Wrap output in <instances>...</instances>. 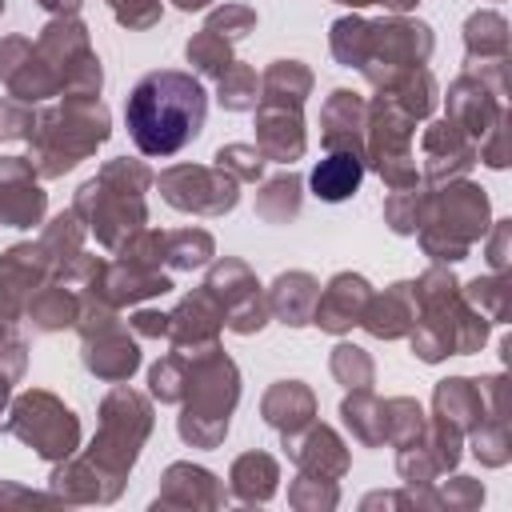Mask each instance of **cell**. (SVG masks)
Instances as JSON below:
<instances>
[{"label":"cell","mask_w":512,"mask_h":512,"mask_svg":"<svg viewBox=\"0 0 512 512\" xmlns=\"http://www.w3.org/2000/svg\"><path fill=\"white\" fill-rule=\"evenodd\" d=\"M208 96L204 84L192 72L156 68L140 76L124 104L128 136L144 156H176L184 144H192L204 128Z\"/></svg>","instance_id":"6da1fadb"},{"label":"cell","mask_w":512,"mask_h":512,"mask_svg":"<svg viewBox=\"0 0 512 512\" xmlns=\"http://www.w3.org/2000/svg\"><path fill=\"white\" fill-rule=\"evenodd\" d=\"M152 184V172L140 160H108L96 180L80 184L72 212L96 232V240L104 248H120L132 232L144 228L148 208H144V188Z\"/></svg>","instance_id":"7a4b0ae2"},{"label":"cell","mask_w":512,"mask_h":512,"mask_svg":"<svg viewBox=\"0 0 512 512\" xmlns=\"http://www.w3.org/2000/svg\"><path fill=\"white\" fill-rule=\"evenodd\" d=\"M184 356H188V392L180 400L184 412L176 420L180 440L192 448H216L228 436V416L240 400V372L220 352V344L188 348Z\"/></svg>","instance_id":"3957f363"},{"label":"cell","mask_w":512,"mask_h":512,"mask_svg":"<svg viewBox=\"0 0 512 512\" xmlns=\"http://www.w3.org/2000/svg\"><path fill=\"white\" fill-rule=\"evenodd\" d=\"M108 128L112 124L100 96H64L60 104L36 112V128L28 136L36 176H64L108 140Z\"/></svg>","instance_id":"277c9868"},{"label":"cell","mask_w":512,"mask_h":512,"mask_svg":"<svg viewBox=\"0 0 512 512\" xmlns=\"http://www.w3.org/2000/svg\"><path fill=\"white\" fill-rule=\"evenodd\" d=\"M152 432V408L140 392H132L128 384H116L104 404H100V432L92 440V448L84 452L88 464L108 480V488L120 496L124 476L132 472L144 440Z\"/></svg>","instance_id":"5b68a950"},{"label":"cell","mask_w":512,"mask_h":512,"mask_svg":"<svg viewBox=\"0 0 512 512\" xmlns=\"http://www.w3.org/2000/svg\"><path fill=\"white\" fill-rule=\"evenodd\" d=\"M488 224V196L476 184H452L444 192H424V216H420V244L436 264L464 260L472 240L484 236Z\"/></svg>","instance_id":"8992f818"},{"label":"cell","mask_w":512,"mask_h":512,"mask_svg":"<svg viewBox=\"0 0 512 512\" xmlns=\"http://www.w3.org/2000/svg\"><path fill=\"white\" fill-rule=\"evenodd\" d=\"M36 52L52 68L64 96H100V60L88 44V28L76 16H52L36 40Z\"/></svg>","instance_id":"52a82bcc"},{"label":"cell","mask_w":512,"mask_h":512,"mask_svg":"<svg viewBox=\"0 0 512 512\" xmlns=\"http://www.w3.org/2000/svg\"><path fill=\"white\" fill-rule=\"evenodd\" d=\"M16 440H24L44 460H68L80 444V420L72 408H64L52 392H24L12 404V416L4 424Z\"/></svg>","instance_id":"ba28073f"},{"label":"cell","mask_w":512,"mask_h":512,"mask_svg":"<svg viewBox=\"0 0 512 512\" xmlns=\"http://www.w3.org/2000/svg\"><path fill=\"white\" fill-rule=\"evenodd\" d=\"M432 56V28L420 20H376L368 24V56L360 64V72L368 76V84L388 88L400 72L420 68Z\"/></svg>","instance_id":"9c48e42d"},{"label":"cell","mask_w":512,"mask_h":512,"mask_svg":"<svg viewBox=\"0 0 512 512\" xmlns=\"http://www.w3.org/2000/svg\"><path fill=\"white\" fill-rule=\"evenodd\" d=\"M160 196L180 208V212H196V216H224L236 208L240 200V180H232L224 168H204V164H172L156 176Z\"/></svg>","instance_id":"30bf717a"},{"label":"cell","mask_w":512,"mask_h":512,"mask_svg":"<svg viewBox=\"0 0 512 512\" xmlns=\"http://www.w3.org/2000/svg\"><path fill=\"white\" fill-rule=\"evenodd\" d=\"M204 288L220 300V308H224V328H228V332L252 336V332H260V328L268 324V300H264L256 276L248 272V264H240V260H220V264L208 272Z\"/></svg>","instance_id":"8fae6325"},{"label":"cell","mask_w":512,"mask_h":512,"mask_svg":"<svg viewBox=\"0 0 512 512\" xmlns=\"http://www.w3.org/2000/svg\"><path fill=\"white\" fill-rule=\"evenodd\" d=\"M48 196L36 184V168L24 156H0V224L32 228L44 220Z\"/></svg>","instance_id":"7c38bea8"},{"label":"cell","mask_w":512,"mask_h":512,"mask_svg":"<svg viewBox=\"0 0 512 512\" xmlns=\"http://www.w3.org/2000/svg\"><path fill=\"white\" fill-rule=\"evenodd\" d=\"M0 80L8 84L12 100H24V104L60 92L52 68H48L44 56L36 52V44L24 40V36H8V40H0Z\"/></svg>","instance_id":"4fadbf2b"},{"label":"cell","mask_w":512,"mask_h":512,"mask_svg":"<svg viewBox=\"0 0 512 512\" xmlns=\"http://www.w3.org/2000/svg\"><path fill=\"white\" fill-rule=\"evenodd\" d=\"M84 368L108 384H124L140 368V348L120 320L84 332Z\"/></svg>","instance_id":"5bb4252c"},{"label":"cell","mask_w":512,"mask_h":512,"mask_svg":"<svg viewBox=\"0 0 512 512\" xmlns=\"http://www.w3.org/2000/svg\"><path fill=\"white\" fill-rule=\"evenodd\" d=\"M304 148H308V136H304L300 108H288V104H256V152L264 160L292 164V160L304 156Z\"/></svg>","instance_id":"9a60e30c"},{"label":"cell","mask_w":512,"mask_h":512,"mask_svg":"<svg viewBox=\"0 0 512 512\" xmlns=\"http://www.w3.org/2000/svg\"><path fill=\"white\" fill-rule=\"evenodd\" d=\"M420 148H424V176L436 180V184L452 180V176H460V172H468L476 164V140L456 120L428 124Z\"/></svg>","instance_id":"2e32d148"},{"label":"cell","mask_w":512,"mask_h":512,"mask_svg":"<svg viewBox=\"0 0 512 512\" xmlns=\"http://www.w3.org/2000/svg\"><path fill=\"white\" fill-rule=\"evenodd\" d=\"M220 328H224V308L208 288H196L192 296H184L176 304V312L168 316L172 348H208V344H216Z\"/></svg>","instance_id":"e0dca14e"},{"label":"cell","mask_w":512,"mask_h":512,"mask_svg":"<svg viewBox=\"0 0 512 512\" xmlns=\"http://www.w3.org/2000/svg\"><path fill=\"white\" fill-rule=\"evenodd\" d=\"M368 296H372V288H368L364 276H356V272H340V276H332V284L316 296L312 324L324 328V332H332V336H340V332H348L352 324H360Z\"/></svg>","instance_id":"ac0fdd59"},{"label":"cell","mask_w":512,"mask_h":512,"mask_svg":"<svg viewBox=\"0 0 512 512\" xmlns=\"http://www.w3.org/2000/svg\"><path fill=\"white\" fill-rule=\"evenodd\" d=\"M284 444H288V456L296 460V468H300L304 476L340 480V476L348 472V448H344V440H340L332 428H324V424H308L304 436H300V432H296V436H284Z\"/></svg>","instance_id":"d6986e66"},{"label":"cell","mask_w":512,"mask_h":512,"mask_svg":"<svg viewBox=\"0 0 512 512\" xmlns=\"http://www.w3.org/2000/svg\"><path fill=\"white\" fill-rule=\"evenodd\" d=\"M324 132V148L328 152H360L364 156V124H368V104L348 92V88H336L324 104V116H320Z\"/></svg>","instance_id":"ffe728a7"},{"label":"cell","mask_w":512,"mask_h":512,"mask_svg":"<svg viewBox=\"0 0 512 512\" xmlns=\"http://www.w3.org/2000/svg\"><path fill=\"white\" fill-rule=\"evenodd\" d=\"M500 112H504V108H500L496 92H492L488 84H480L472 72H464V76L448 88V120H456L476 144L484 140V132L496 124Z\"/></svg>","instance_id":"44dd1931"},{"label":"cell","mask_w":512,"mask_h":512,"mask_svg":"<svg viewBox=\"0 0 512 512\" xmlns=\"http://www.w3.org/2000/svg\"><path fill=\"white\" fill-rule=\"evenodd\" d=\"M168 504H176V508H220V504H228V492L208 468L172 464L164 472V488L156 496V508H168Z\"/></svg>","instance_id":"7402d4cb"},{"label":"cell","mask_w":512,"mask_h":512,"mask_svg":"<svg viewBox=\"0 0 512 512\" xmlns=\"http://www.w3.org/2000/svg\"><path fill=\"white\" fill-rule=\"evenodd\" d=\"M484 392H488V380H464V376H452V380H440L436 384V420L452 424L456 432L464 428H476L484 416L500 412V404H484Z\"/></svg>","instance_id":"603a6c76"},{"label":"cell","mask_w":512,"mask_h":512,"mask_svg":"<svg viewBox=\"0 0 512 512\" xmlns=\"http://www.w3.org/2000/svg\"><path fill=\"white\" fill-rule=\"evenodd\" d=\"M264 420L280 432V436H296L312 424L316 416V396L308 384L300 380H276L268 392H264V404H260Z\"/></svg>","instance_id":"cb8c5ba5"},{"label":"cell","mask_w":512,"mask_h":512,"mask_svg":"<svg viewBox=\"0 0 512 512\" xmlns=\"http://www.w3.org/2000/svg\"><path fill=\"white\" fill-rule=\"evenodd\" d=\"M360 324H364L372 336H380V340H396V336L412 332V324H416V296H412V284H392V288H384L380 296L372 292L368 304H364Z\"/></svg>","instance_id":"d4e9b609"},{"label":"cell","mask_w":512,"mask_h":512,"mask_svg":"<svg viewBox=\"0 0 512 512\" xmlns=\"http://www.w3.org/2000/svg\"><path fill=\"white\" fill-rule=\"evenodd\" d=\"M172 288V280L160 272V268H136V264H104V276H100V292L108 304H136V300H148V296H164Z\"/></svg>","instance_id":"484cf974"},{"label":"cell","mask_w":512,"mask_h":512,"mask_svg":"<svg viewBox=\"0 0 512 512\" xmlns=\"http://www.w3.org/2000/svg\"><path fill=\"white\" fill-rule=\"evenodd\" d=\"M316 296H320L316 276H308V272H280L264 300H268V316H276L280 324L300 328V324H312Z\"/></svg>","instance_id":"4316f807"},{"label":"cell","mask_w":512,"mask_h":512,"mask_svg":"<svg viewBox=\"0 0 512 512\" xmlns=\"http://www.w3.org/2000/svg\"><path fill=\"white\" fill-rule=\"evenodd\" d=\"M364 156L360 152H328L316 168H312V192L320 196V200H328V204H340V200H348V196H356V188H360V180H364Z\"/></svg>","instance_id":"83f0119b"},{"label":"cell","mask_w":512,"mask_h":512,"mask_svg":"<svg viewBox=\"0 0 512 512\" xmlns=\"http://www.w3.org/2000/svg\"><path fill=\"white\" fill-rule=\"evenodd\" d=\"M24 316L36 332H60L72 328L80 316V296L64 284H40L36 292L24 296Z\"/></svg>","instance_id":"f1b7e54d"},{"label":"cell","mask_w":512,"mask_h":512,"mask_svg":"<svg viewBox=\"0 0 512 512\" xmlns=\"http://www.w3.org/2000/svg\"><path fill=\"white\" fill-rule=\"evenodd\" d=\"M48 272H56V268H52L44 244H16V248H8L0 256V284L8 292H16V296L36 292L48 280Z\"/></svg>","instance_id":"f546056e"},{"label":"cell","mask_w":512,"mask_h":512,"mask_svg":"<svg viewBox=\"0 0 512 512\" xmlns=\"http://www.w3.org/2000/svg\"><path fill=\"white\" fill-rule=\"evenodd\" d=\"M312 92V72L300 60H276L260 76V104H288L304 108V96Z\"/></svg>","instance_id":"4dcf8cb0"},{"label":"cell","mask_w":512,"mask_h":512,"mask_svg":"<svg viewBox=\"0 0 512 512\" xmlns=\"http://www.w3.org/2000/svg\"><path fill=\"white\" fill-rule=\"evenodd\" d=\"M276 480H280V468L268 452H244L232 464V492L244 504H264L276 492Z\"/></svg>","instance_id":"1f68e13d"},{"label":"cell","mask_w":512,"mask_h":512,"mask_svg":"<svg viewBox=\"0 0 512 512\" xmlns=\"http://www.w3.org/2000/svg\"><path fill=\"white\" fill-rule=\"evenodd\" d=\"M340 416H344L348 432L356 436V444L376 448L388 440L384 436V404L368 388H352V396H344V404H340Z\"/></svg>","instance_id":"d6a6232c"},{"label":"cell","mask_w":512,"mask_h":512,"mask_svg":"<svg viewBox=\"0 0 512 512\" xmlns=\"http://www.w3.org/2000/svg\"><path fill=\"white\" fill-rule=\"evenodd\" d=\"M400 112H408L412 120H424L428 112H432V104H436V80H432V72L420 64V68H408V72H400L388 88H380Z\"/></svg>","instance_id":"836d02e7"},{"label":"cell","mask_w":512,"mask_h":512,"mask_svg":"<svg viewBox=\"0 0 512 512\" xmlns=\"http://www.w3.org/2000/svg\"><path fill=\"white\" fill-rule=\"evenodd\" d=\"M256 216L264 224H288L300 216V176L288 168L256 192Z\"/></svg>","instance_id":"e575fe53"},{"label":"cell","mask_w":512,"mask_h":512,"mask_svg":"<svg viewBox=\"0 0 512 512\" xmlns=\"http://www.w3.org/2000/svg\"><path fill=\"white\" fill-rule=\"evenodd\" d=\"M216 100L228 112H252L260 104V76H256V68L232 60L224 68V76L216 80Z\"/></svg>","instance_id":"d590c367"},{"label":"cell","mask_w":512,"mask_h":512,"mask_svg":"<svg viewBox=\"0 0 512 512\" xmlns=\"http://www.w3.org/2000/svg\"><path fill=\"white\" fill-rule=\"evenodd\" d=\"M216 256V240L204 228L164 232V264L168 268H204Z\"/></svg>","instance_id":"8d00e7d4"},{"label":"cell","mask_w":512,"mask_h":512,"mask_svg":"<svg viewBox=\"0 0 512 512\" xmlns=\"http://www.w3.org/2000/svg\"><path fill=\"white\" fill-rule=\"evenodd\" d=\"M40 244H44L48 260H52V268L60 272L76 252H84V248H80V244H84V220H80L76 212H60V216L44 228Z\"/></svg>","instance_id":"74e56055"},{"label":"cell","mask_w":512,"mask_h":512,"mask_svg":"<svg viewBox=\"0 0 512 512\" xmlns=\"http://www.w3.org/2000/svg\"><path fill=\"white\" fill-rule=\"evenodd\" d=\"M188 64L200 72V76H212V80H220L224 76V68L236 60L232 56V40H224V36H216V32H208V28H200L192 40H188Z\"/></svg>","instance_id":"f35d334b"},{"label":"cell","mask_w":512,"mask_h":512,"mask_svg":"<svg viewBox=\"0 0 512 512\" xmlns=\"http://www.w3.org/2000/svg\"><path fill=\"white\" fill-rule=\"evenodd\" d=\"M148 384H152V396L160 404H180L184 392H188V356L176 348L164 360H156L152 372H148Z\"/></svg>","instance_id":"ab89813d"},{"label":"cell","mask_w":512,"mask_h":512,"mask_svg":"<svg viewBox=\"0 0 512 512\" xmlns=\"http://www.w3.org/2000/svg\"><path fill=\"white\" fill-rule=\"evenodd\" d=\"M424 412H420V404L416 400H408V396H396V400H384V436L396 444V448H404V444H412L420 432H424Z\"/></svg>","instance_id":"60d3db41"},{"label":"cell","mask_w":512,"mask_h":512,"mask_svg":"<svg viewBox=\"0 0 512 512\" xmlns=\"http://www.w3.org/2000/svg\"><path fill=\"white\" fill-rule=\"evenodd\" d=\"M332 56L348 68H360L368 56V20L360 16H344L332 24Z\"/></svg>","instance_id":"b9f144b4"},{"label":"cell","mask_w":512,"mask_h":512,"mask_svg":"<svg viewBox=\"0 0 512 512\" xmlns=\"http://www.w3.org/2000/svg\"><path fill=\"white\" fill-rule=\"evenodd\" d=\"M332 376H336L344 388H368L372 376H376V368H372V360H368L364 348H356V344H336V348H332Z\"/></svg>","instance_id":"7bdbcfd3"},{"label":"cell","mask_w":512,"mask_h":512,"mask_svg":"<svg viewBox=\"0 0 512 512\" xmlns=\"http://www.w3.org/2000/svg\"><path fill=\"white\" fill-rule=\"evenodd\" d=\"M472 452H476V460H484V464H492V468L508 460V432H504V416H500V412L484 416V420L472 428Z\"/></svg>","instance_id":"ee69618b"},{"label":"cell","mask_w":512,"mask_h":512,"mask_svg":"<svg viewBox=\"0 0 512 512\" xmlns=\"http://www.w3.org/2000/svg\"><path fill=\"white\" fill-rule=\"evenodd\" d=\"M420 216H424V192H416V188H400L384 200V220L400 236H412L420 228Z\"/></svg>","instance_id":"f6af8a7d"},{"label":"cell","mask_w":512,"mask_h":512,"mask_svg":"<svg viewBox=\"0 0 512 512\" xmlns=\"http://www.w3.org/2000/svg\"><path fill=\"white\" fill-rule=\"evenodd\" d=\"M216 168H224L232 180H240V184H252V180H260V172H264V156L256 152V144H224L220 152H216Z\"/></svg>","instance_id":"bcb514c9"},{"label":"cell","mask_w":512,"mask_h":512,"mask_svg":"<svg viewBox=\"0 0 512 512\" xmlns=\"http://www.w3.org/2000/svg\"><path fill=\"white\" fill-rule=\"evenodd\" d=\"M484 320L492 316V320H504L508 316V288H504V280L500 276H488V280H472L464 292H460Z\"/></svg>","instance_id":"7dc6e473"},{"label":"cell","mask_w":512,"mask_h":512,"mask_svg":"<svg viewBox=\"0 0 512 512\" xmlns=\"http://www.w3.org/2000/svg\"><path fill=\"white\" fill-rule=\"evenodd\" d=\"M288 500L296 508H332L340 500V488L336 480H324V476H296V484L288 488Z\"/></svg>","instance_id":"c3c4849f"},{"label":"cell","mask_w":512,"mask_h":512,"mask_svg":"<svg viewBox=\"0 0 512 512\" xmlns=\"http://www.w3.org/2000/svg\"><path fill=\"white\" fill-rule=\"evenodd\" d=\"M204 28L216 32V36H224V40H240V36H248L256 28V12L248 4H224V8H216L204 20Z\"/></svg>","instance_id":"681fc988"},{"label":"cell","mask_w":512,"mask_h":512,"mask_svg":"<svg viewBox=\"0 0 512 512\" xmlns=\"http://www.w3.org/2000/svg\"><path fill=\"white\" fill-rule=\"evenodd\" d=\"M36 128V112L24 100H0V140H28Z\"/></svg>","instance_id":"f907efd6"},{"label":"cell","mask_w":512,"mask_h":512,"mask_svg":"<svg viewBox=\"0 0 512 512\" xmlns=\"http://www.w3.org/2000/svg\"><path fill=\"white\" fill-rule=\"evenodd\" d=\"M108 8L124 28H136V32L160 20V0H108Z\"/></svg>","instance_id":"816d5d0a"},{"label":"cell","mask_w":512,"mask_h":512,"mask_svg":"<svg viewBox=\"0 0 512 512\" xmlns=\"http://www.w3.org/2000/svg\"><path fill=\"white\" fill-rule=\"evenodd\" d=\"M480 500H484V488H480V480H468V476L448 480L440 488V496H436V504H448V508H472Z\"/></svg>","instance_id":"f5cc1de1"},{"label":"cell","mask_w":512,"mask_h":512,"mask_svg":"<svg viewBox=\"0 0 512 512\" xmlns=\"http://www.w3.org/2000/svg\"><path fill=\"white\" fill-rule=\"evenodd\" d=\"M132 332H136V336H156V340H160V336H168V316L144 308V312L132 316Z\"/></svg>","instance_id":"db71d44e"},{"label":"cell","mask_w":512,"mask_h":512,"mask_svg":"<svg viewBox=\"0 0 512 512\" xmlns=\"http://www.w3.org/2000/svg\"><path fill=\"white\" fill-rule=\"evenodd\" d=\"M20 316H24V296H16V292H8V288L0 284V340L8 336V328H12Z\"/></svg>","instance_id":"11a10c76"},{"label":"cell","mask_w":512,"mask_h":512,"mask_svg":"<svg viewBox=\"0 0 512 512\" xmlns=\"http://www.w3.org/2000/svg\"><path fill=\"white\" fill-rule=\"evenodd\" d=\"M504 244H508V220H496V236L488 240V264H492L496 272H500L504 260H508V256H504Z\"/></svg>","instance_id":"9f6ffc18"},{"label":"cell","mask_w":512,"mask_h":512,"mask_svg":"<svg viewBox=\"0 0 512 512\" xmlns=\"http://www.w3.org/2000/svg\"><path fill=\"white\" fill-rule=\"evenodd\" d=\"M40 8H48L52 16H76L80 12V0H36Z\"/></svg>","instance_id":"6f0895ef"},{"label":"cell","mask_w":512,"mask_h":512,"mask_svg":"<svg viewBox=\"0 0 512 512\" xmlns=\"http://www.w3.org/2000/svg\"><path fill=\"white\" fill-rule=\"evenodd\" d=\"M172 4H176L180 12H200V8H208L212 0H172Z\"/></svg>","instance_id":"680465c9"},{"label":"cell","mask_w":512,"mask_h":512,"mask_svg":"<svg viewBox=\"0 0 512 512\" xmlns=\"http://www.w3.org/2000/svg\"><path fill=\"white\" fill-rule=\"evenodd\" d=\"M376 4H384V8H392V12H404V8H412L416 0H376Z\"/></svg>","instance_id":"91938a15"},{"label":"cell","mask_w":512,"mask_h":512,"mask_svg":"<svg viewBox=\"0 0 512 512\" xmlns=\"http://www.w3.org/2000/svg\"><path fill=\"white\" fill-rule=\"evenodd\" d=\"M8 392H12V384H0V412H4V404H8Z\"/></svg>","instance_id":"94428289"},{"label":"cell","mask_w":512,"mask_h":512,"mask_svg":"<svg viewBox=\"0 0 512 512\" xmlns=\"http://www.w3.org/2000/svg\"><path fill=\"white\" fill-rule=\"evenodd\" d=\"M0 12H4V0H0Z\"/></svg>","instance_id":"6125c7cd"}]
</instances>
